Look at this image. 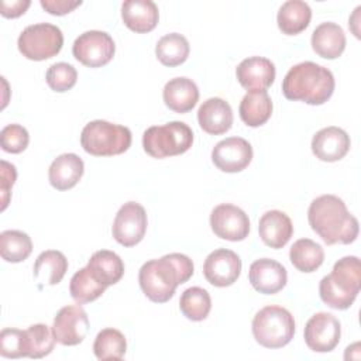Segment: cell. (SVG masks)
<instances>
[{
	"mask_svg": "<svg viewBox=\"0 0 361 361\" xmlns=\"http://www.w3.org/2000/svg\"><path fill=\"white\" fill-rule=\"evenodd\" d=\"M85 165L76 154H62L56 157L48 171V179L56 190L72 189L82 178Z\"/></svg>",
	"mask_w": 361,
	"mask_h": 361,
	"instance_id": "23",
	"label": "cell"
},
{
	"mask_svg": "<svg viewBox=\"0 0 361 361\" xmlns=\"http://www.w3.org/2000/svg\"><path fill=\"white\" fill-rule=\"evenodd\" d=\"M0 355L4 358L28 357L27 331L18 329H3L0 333Z\"/></svg>",
	"mask_w": 361,
	"mask_h": 361,
	"instance_id": "36",
	"label": "cell"
},
{
	"mask_svg": "<svg viewBox=\"0 0 361 361\" xmlns=\"http://www.w3.org/2000/svg\"><path fill=\"white\" fill-rule=\"evenodd\" d=\"M197 121L203 131L212 135L227 133L233 126V110L220 97H210L197 110Z\"/></svg>",
	"mask_w": 361,
	"mask_h": 361,
	"instance_id": "19",
	"label": "cell"
},
{
	"mask_svg": "<svg viewBox=\"0 0 361 361\" xmlns=\"http://www.w3.org/2000/svg\"><path fill=\"white\" fill-rule=\"evenodd\" d=\"M32 251V241L28 234L20 230H6L0 234V254L7 262H21Z\"/></svg>",
	"mask_w": 361,
	"mask_h": 361,
	"instance_id": "34",
	"label": "cell"
},
{
	"mask_svg": "<svg viewBox=\"0 0 361 361\" xmlns=\"http://www.w3.org/2000/svg\"><path fill=\"white\" fill-rule=\"evenodd\" d=\"M203 274L207 282L212 283L213 286H230L238 279L241 274V259L231 250H214L204 259Z\"/></svg>",
	"mask_w": 361,
	"mask_h": 361,
	"instance_id": "14",
	"label": "cell"
},
{
	"mask_svg": "<svg viewBox=\"0 0 361 361\" xmlns=\"http://www.w3.org/2000/svg\"><path fill=\"white\" fill-rule=\"evenodd\" d=\"M252 334L262 347L281 348L293 338L295 319L282 306H265L252 319Z\"/></svg>",
	"mask_w": 361,
	"mask_h": 361,
	"instance_id": "6",
	"label": "cell"
},
{
	"mask_svg": "<svg viewBox=\"0 0 361 361\" xmlns=\"http://www.w3.org/2000/svg\"><path fill=\"white\" fill-rule=\"evenodd\" d=\"M334 86V76L327 68L306 61L288 71L282 82V92L288 100L319 106L331 97Z\"/></svg>",
	"mask_w": 361,
	"mask_h": 361,
	"instance_id": "3",
	"label": "cell"
},
{
	"mask_svg": "<svg viewBox=\"0 0 361 361\" xmlns=\"http://www.w3.org/2000/svg\"><path fill=\"white\" fill-rule=\"evenodd\" d=\"M0 169H1V178H0V192H1V210H4L8 204V197H10V189L16 182L17 178V171L16 166L8 164L7 161L0 162Z\"/></svg>",
	"mask_w": 361,
	"mask_h": 361,
	"instance_id": "39",
	"label": "cell"
},
{
	"mask_svg": "<svg viewBox=\"0 0 361 361\" xmlns=\"http://www.w3.org/2000/svg\"><path fill=\"white\" fill-rule=\"evenodd\" d=\"M30 141L28 131L20 124H8L0 133L1 148L10 154L23 152Z\"/></svg>",
	"mask_w": 361,
	"mask_h": 361,
	"instance_id": "38",
	"label": "cell"
},
{
	"mask_svg": "<svg viewBox=\"0 0 361 361\" xmlns=\"http://www.w3.org/2000/svg\"><path fill=\"white\" fill-rule=\"evenodd\" d=\"M116 52V45L113 38L97 30H90L80 34L72 47L73 56L89 68H100L107 65Z\"/></svg>",
	"mask_w": 361,
	"mask_h": 361,
	"instance_id": "9",
	"label": "cell"
},
{
	"mask_svg": "<svg viewBox=\"0 0 361 361\" xmlns=\"http://www.w3.org/2000/svg\"><path fill=\"white\" fill-rule=\"evenodd\" d=\"M41 7L54 16H65L73 11L76 7L82 4V1H71V0H41Z\"/></svg>",
	"mask_w": 361,
	"mask_h": 361,
	"instance_id": "40",
	"label": "cell"
},
{
	"mask_svg": "<svg viewBox=\"0 0 361 361\" xmlns=\"http://www.w3.org/2000/svg\"><path fill=\"white\" fill-rule=\"evenodd\" d=\"M87 268L106 288L117 283L124 274L123 259L109 250L96 251L87 262Z\"/></svg>",
	"mask_w": 361,
	"mask_h": 361,
	"instance_id": "26",
	"label": "cell"
},
{
	"mask_svg": "<svg viewBox=\"0 0 361 361\" xmlns=\"http://www.w3.org/2000/svg\"><path fill=\"white\" fill-rule=\"evenodd\" d=\"M104 290H106V286L96 279V276L87 268V265L85 268H80L72 276L69 283L71 296L79 305L96 300L104 293Z\"/></svg>",
	"mask_w": 361,
	"mask_h": 361,
	"instance_id": "31",
	"label": "cell"
},
{
	"mask_svg": "<svg viewBox=\"0 0 361 361\" xmlns=\"http://www.w3.org/2000/svg\"><path fill=\"white\" fill-rule=\"evenodd\" d=\"M80 145L94 157L120 155L131 145V131L124 126L106 120H93L83 127Z\"/></svg>",
	"mask_w": 361,
	"mask_h": 361,
	"instance_id": "5",
	"label": "cell"
},
{
	"mask_svg": "<svg viewBox=\"0 0 361 361\" xmlns=\"http://www.w3.org/2000/svg\"><path fill=\"white\" fill-rule=\"evenodd\" d=\"M179 309L182 314L192 322L204 320L212 309V299L209 292L199 286L188 288L180 295Z\"/></svg>",
	"mask_w": 361,
	"mask_h": 361,
	"instance_id": "32",
	"label": "cell"
},
{
	"mask_svg": "<svg viewBox=\"0 0 361 361\" xmlns=\"http://www.w3.org/2000/svg\"><path fill=\"white\" fill-rule=\"evenodd\" d=\"M193 144L192 128L182 121L152 126L144 131L142 147L152 158L175 157L186 152Z\"/></svg>",
	"mask_w": 361,
	"mask_h": 361,
	"instance_id": "7",
	"label": "cell"
},
{
	"mask_svg": "<svg viewBox=\"0 0 361 361\" xmlns=\"http://www.w3.org/2000/svg\"><path fill=\"white\" fill-rule=\"evenodd\" d=\"M28 338V357L30 358H42L48 355L55 345V337L52 330L44 324L37 323L31 324L27 330Z\"/></svg>",
	"mask_w": 361,
	"mask_h": 361,
	"instance_id": "35",
	"label": "cell"
},
{
	"mask_svg": "<svg viewBox=\"0 0 361 361\" xmlns=\"http://www.w3.org/2000/svg\"><path fill=\"white\" fill-rule=\"evenodd\" d=\"M348 134L338 127H326L319 130L312 138V151L320 161L336 162L345 157L350 149Z\"/></svg>",
	"mask_w": 361,
	"mask_h": 361,
	"instance_id": "18",
	"label": "cell"
},
{
	"mask_svg": "<svg viewBox=\"0 0 361 361\" xmlns=\"http://www.w3.org/2000/svg\"><path fill=\"white\" fill-rule=\"evenodd\" d=\"M248 279L257 292L274 295L285 288L288 274L285 267L278 261L271 258H259L250 265Z\"/></svg>",
	"mask_w": 361,
	"mask_h": 361,
	"instance_id": "16",
	"label": "cell"
},
{
	"mask_svg": "<svg viewBox=\"0 0 361 361\" xmlns=\"http://www.w3.org/2000/svg\"><path fill=\"white\" fill-rule=\"evenodd\" d=\"M48 86L55 92H66L72 89L78 79L76 69L66 62H56L51 65L45 75Z\"/></svg>",
	"mask_w": 361,
	"mask_h": 361,
	"instance_id": "37",
	"label": "cell"
},
{
	"mask_svg": "<svg viewBox=\"0 0 361 361\" xmlns=\"http://www.w3.org/2000/svg\"><path fill=\"white\" fill-rule=\"evenodd\" d=\"M252 159L251 144L241 137L219 141L212 151L213 164L223 172L235 173L245 169Z\"/></svg>",
	"mask_w": 361,
	"mask_h": 361,
	"instance_id": "15",
	"label": "cell"
},
{
	"mask_svg": "<svg viewBox=\"0 0 361 361\" xmlns=\"http://www.w3.org/2000/svg\"><path fill=\"white\" fill-rule=\"evenodd\" d=\"M1 16L6 18H16L20 17L27 11L31 1L30 0H1Z\"/></svg>",
	"mask_w": 361,
	"mask_h": 361,
	"instance_id": "41",
	"label": "cell"
},
{
	"mask_svg": "<svg viewBox=\"0 0 361 361\" xmlns=\"http://www.w3.org/2000/svg\"><path fill=\"white\" fill-rule=\"evenodd\" d=\"M193 275L192 259L179 252L147 261L138 272V282L145 296L155 303L168 302L180 283Z\"/></svg>",
	"mask_w": 361,
	"mask_h": 361,
	"instance_id": "1",
	"label": "cell"
},
{
	"mask_svg": "<svg viewBox=\"0 0 361 361\" xmlns=\"http://www.w3.org/2000/svg\"><path fill=\"white\" fill-rule=\"evenodd\" d=\"M189 42L178 32H171L158 39L155 47V55L158 61L165 66H178L183 63L189 56Z\"/></svg>",
	"mask_w": 361,
	"mask_h": 361,
	"instance_id": "30",
	"label": "cell"
},
{
	"mask_svg": "<svg viewBox=\"0 0 361 361\" xmlns=\"http://www.w3.org/2000/svg\"><path fill=\"white\" fill-rule=\"evenodd\" d=\"M210 227L223 240L241 241L250 233V220L243 209L230 203H221L212 210Z\"/></svg>",
	"mask_w": 361,
	"mask_h": 361,
	"instance_id": "13",
	"label": "cell"
},
{
	"mask_svg": "<svg viewBox=\"0 0 361 361\" xmlns=\"http://www.w3.org/2000/svg\"><path fill=\"white\" fill-rule=\"evenodd\" d=\"M312 18V10L302 0L285 1L276 16L279 30L286 35H296L307 28Z\"/></svg>",
	"mask_w": 361,
	"mask_h": 361,
	"instance_id": "27",
	"label": "cell"
},
{
	"mask_svg": "<svg viewBox=\"0 0 361 361\" xmlns=\"http://www.w3.org/2000/svg\"><path fill=\"white\" fill-rule=\"evenodd\" d=\"M121 18L127 28L144 34L157 27L159 11L151 0H127L121 4Z\"/></svg>",
	"mask_w": 361,
	"mask_h": 361,
	"instance_id": "21",
	"label": "cell"
},
{
	"mask_svg": "<svg viewBox=\"0 0 361 361\" xmlns=\"http://www.w3.org/2000/svg\"><path fill=\"white\" fill-rule=\"evenodd\" d=\"M312 230L327 244H350L358 235V220L348 212L345 203L334 195L316 197L307 210Z\"/></svg>",
	"mask_w": 361,
	"mask_h": 361,
	"instance_id": "2",
	"label": "cell"
},
{
	"mask_svg": "<svg viewBox=\"0 0 361 361\" xmlns=\"http://www.w3.org/2000/svg\"><path fill=\"white\" fill-rule=\"evenodd\" d=\"M147 223L145 209L137 202H127L114 217L111 227L113 237L124 247H134L144 238Z\"/></svg>",
	"mask_w": 361,
	"mask_h": 361,
	"instance_id": "10",
	"label": "cell"
},
{
	"mask_svg": "<svg viewBox=\"0 0 361 361\" xmlns=\"http://www.w3.org/2000/svg\"><path fill=\"white\" fill-rule=\"evenodd\" d=\"M313 51L326 59L338 58L345 48V34L336 23H322L312 34Z\"/></svg>",
	"mask_w": 361,
	"mask_h": 361,
	"instance_id": "24",
	"label": "cell"
},
{
	"mask_svg": "<svg viewBox=\"0 0 361 361\" xmlns=\"http://www.w3.org/2000/svg\"><path fill=\"white\" fill-rule=\"evenodd\" d=\"M258 233L264 244L271 248H282L293 234V226L289 216L281 210L264 213L258 223Z\"/></svg>",
	"mask_w": 361,
	"mask_h": 361,
	"instance_id": "20",
	"label": "cell"
},
{
	"mask_svg": "<svg viewBox=\"0 0 361 361\" xmlns=\"http://www.w3.org/2000/svg\"><path fill=\"white\" fill-rule=\"evenodd\" d=\"M68 271L66 257L56 250L41 252L34 264V278L39 283L56 285L62 281Z\"/></svg>",
	"mask_w": 361,
	"mask_h": 361,
	"instance_id": "28",
	"label": "cell"
},
{
	"mask_svg": "<svg viewBox=\"0 0 361 361\" xmlns=\"http://www.w3.org/2000/svg\"><path fill=\"white\" fill-rule=\"evenodd\" d=\"M240 85L248 92L267 90L275 80V65L264 56H250L235 69Z\"/></svg>",
	"mask_w": 361,
	"mask_h": 361,
	"instance_id": "17",
	"label": "cell"
},
{
	"mask_svg": "<svg viewBox=\"0 0 361 361\" xmlns=\"http://www.w3.org/2000/svg\"><path fill=\"white\" fill-rule=\"evenodd\" d=\"M127 350V341L121 331L113 327L103 329L97 333L93 343L94 355L102 360H121Z\"/></svg>",
	"mask_w": 361,
	"mask_h": 361,
	"instance_id": "33",
	"label": "cell"
},
{
	"mask_svg": "<svg viewBox=\"0 0 361 361\" xmlns=\"http://www.w3.org/2000/svg\"><path fill=\"white\" fill-rule=\"evenodd\" d=\"M292 265L300 272H313L324 261V250L310 238H300L289 250Z\"/></svg>",
	"mask_w": 361,
	"mask_h": 361,
	"instance_id": "29",
	"label": "cell"
},
{
	"mask_svg": "<svg viewBox=\"0 0 361 361\" xmlns=\"http://www.w3.org/2000/svg\"><path fill=\"white\" fill-rule=\"evenodd\" d=\"M238 113L248 127H259L265 124L272 114V100L268 92H248L240 103Z\"/></svg>",
	"mask_w": 361,
	"mask_h": 361,
	"instance_id": "25",
	"label": "cell"
},
{
	"mask_svg": "<svg viewBox=\"0 0 361 361\" xmlns=\"http://www.w3.org/2000/svg\"><path fill=\"white\" fill-rule=\"evenodd\" d=\"M164 102L175 113L190 111L199 100V89L189 78H173L164 86Z\"/></svg>",
	"mask_w": 361,
	"mask_h": 361,
	"instance_id": "22",
	"label": "cell"
},
{
	"mask_svg": "<svg viewBox=\"0 0 361 361\" xmlns=\"http://www.w3.org/2000/svg\"><path fill=\"white\" fill-rule=\"evenodd\" d=\"M17 45L27 59L45 61L59 54L63 45V35L59 27L49 23H38L23 30Z\"/></svg>",
	"mask_w": 361,
	"mask_h": 361,
	"instance_id": "8",
	"label": "cell"
},
{
	"mask_svg": "<svg viewBox=\"0 0 361 361\" xmlns=\"http://www.w3.org/2000/svg\"><path fill=\"white\" fill-rule=\"evenodd\" d=\"M305 343L316 353H329L340 343L341 326L336 316L327 312L313 314L305 326Z\"/></svg>",
	"mask_w": 361,
	"mask_h": 361,
	"instance_id": "11",
	"label": "cell"
},
{
	"mask_svg": "<svg viewBox=\"0 0 361 361\" xmlns=\"http://www.w3.org/2000/svg\"><path fill=\"white\" fill-rule=\"evenodd\" d=\"M89 331V319L82 306L69 305L59 309L54 319L52 333L62 345L80 344Z\"/></svg>",
	"mask_w": 361,
	"mask_h": 361,
	"instance_id": "12",
	"label": "cell"
},
{
	"mask_svg": "<svg viewBox=\"0 0 361 361\" xmlns=\"http://www.w3.org/2000/svg\"><path fill=\"white\" fill-rule=\"evenodd\" d=\"M361 289V265L358 257L350 255L338 259L333 271L319 283L320 299L331 309H348Z\"/></svg>",
	"mask_w": 361,
	"mask_h": 361,
	"instance_id": "4",
	"label": "cell"
}]
</instances>
